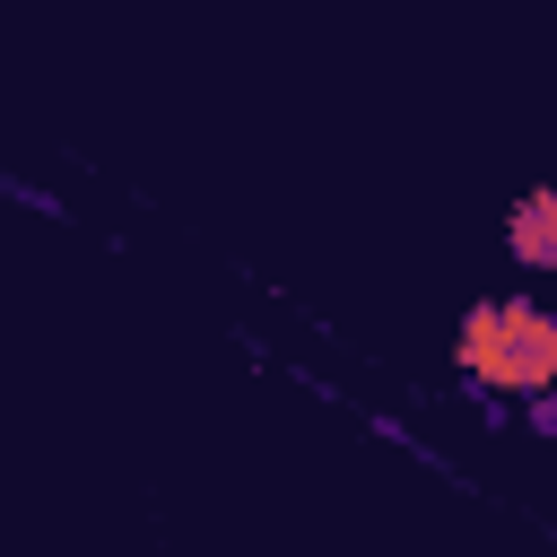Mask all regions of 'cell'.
<instances>
[{"label": "cell", "mask_w": 557, "mask_h": 557, "mask_svg": "<svg viewBox=\"0 0 557 557\" xmlns=\"http://www.w3.org/2000/svg\"><path fill=\"white\" fill-rule=\"evenodd\" d=\"M513 252H522L531 270L557 261V200H548V191H531V200L513 209Z\"/></svg>", "instance_id": "3957f363"}, {"label": "cell", "mask_w": 557, "mask_h": 557, "mask_svg": "<svg viewBox=\"0 0 557 557\" xmlns=\"http://www.w3.org/2000/svg\"><path fill=\"white\" fill-rule=\"evenodd\" d=\"M496 331H505V383H531V392H540V383L557 374V331H548V313L513 296V305H496Z\"/></svg>", "instance_id": "6da1fadb"}, {"label": "cell", "mask_w": 557, "mask_h": 557, "mask_svg": "<svg viewBox=\"0 0 557 557\" xmlns=\"http://www.w3.org/2000/svg\"><path fill=\"white\" fill-rule=\"evenodd\" d=\"M461 366L496 392L505 383V331H496V305H470V322H461Z\"/></svg>", "instance_id": "7a4b0ae2"}]
</instances>
